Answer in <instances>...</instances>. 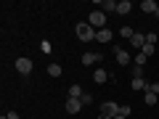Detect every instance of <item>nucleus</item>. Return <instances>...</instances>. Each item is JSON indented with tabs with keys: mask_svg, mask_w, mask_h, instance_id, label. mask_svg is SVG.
<instances>
[{
	"mask_svg": "<svg viewBox=\"0 0 159 119\" xmlns=\"http://www.w3.org/2000/svg\"><path fill=\"white\" fill-rule=\"evenodd\" d=\"M135 77H143V66H133V79Z\"/></svg>",
	"mask_w": 159,
	"mask_h": 119,
	"instance_id": "b1692460",
	"label": "nucleus"
},
{
	"mask_svg": "<svg viewBox=\"0 0 159 119\" xmlns=\"http://www.w3.org/2000/svg\"><path fill=\"white\" fill-rule=\"evenodd\" d=\"M146 90H148V93H157V95H159V82H157V85H148Z\"/></svg>",
	"mask_w": 159,
	"mask_h": 119,
	"instance_id": "393cba45",
	"label": "nucleus"
},
{
	"mask_svg": "<svg viewBox=\"0 0 159 119\" xmlns=\"http://www.w3.org/2000/svg\"><path fill=\"white\" fill-rule=\"evenodd\" d=\"M146 61H148V56H146V53H135V66H143Z\"/></svg>",
	"mask_w": 159,
	"mask_h": 119,
	"instance_id": "6ab92c4d",
	"label": "nucleus"
},
{
	"mask_svg": "<svg viewBox=\"0 0 159 119\" xmlns=\"http://www.w3.org/2000/svg\"><path fill=\"white\" fill-rule=\"evenodd\" d=\"M66 111L69 114H80L82 111V101H80V98H66Z\"/></svg>",
	"mask_w": 159,
	"mask_h": 119,
	"instance_id": "39448f33",
	"label": "nucleus"
},
{
	"mask_svg": "<svg viewBox=\"0 0 159 119\" xmlns=\"http://www.w3.org/2000/svg\"><path fill=\"white\" fill-rule=\"evenodd\" d=\"M98 119H114V117H109V114H98Z\"/></svg>",
	"mask_w": 159,
	"mask_h": 119,
	"instance_id": "bb28decb",
	"label": "nucleus"
},
{
	"mask_svg": "<svg viewBox=\"0 0 159 119\" xmlns=\"http://www.w3.org/2000/svg\"><path fill=\"white\" fill-rule=\"evenodd\" d=\"M88 24H90V27H96V29H103V24H106V13H103V11H90Z\"/></svg>",
	"mask_w": 159,
	"mask_h": 119,
	"instance_id": "f03ea898",
	"label": "nucleus"
},
{
	"mask_svg": "<svg viewBox=\"0 0 159 119\" xmlns=\"http://www.w3.org/2000/svg\"><path fill=\"white\" fill-rule=\"evenodd\" d=\"M93 64H101V53H85L82 56V66H93Z\"/></svg>",
	"mask_w": 159,
	"mask_h": 119,
	"instance_id": "6e6552de",
	"label": "nucleus"
},
{
	"mask_svg": "<svg viewBox=\"0 0 159 119\" xmlns=\"http://www.w3.org/2000/svg\"><path fill=\"white\" fill-rule=\"evenodd\" d=\"M96 3H98V6H101V11L103 13H117V3H114V0H96Z\"/></svg>",
	"mask_w": 159,
	"mask_h": 119,
	"instance_id": "9d476101",
	"label": "nucleus"
},
{
	"mask_svg": "<svg viewBox=\"0 0 159 119\" xmlns=\"http://www.w3.org/2000/svg\"><path fill=\"white\" fill-rule=\"evenodd\" d=\"M101 114L117 117V114H119V103H114V101H103V103H101Z\"/></svg>",
	"mask_w": 159,
	"mask_h": 119,
	"instance_id": "20e7f679",
	"label": "nucleus"
},
{
	"mask_svg": "<svg viewBox=\"0 0 159 119\" xmlns=\"http://www.w3.org/2000/svg\"><path fill=\"white\" fill-rule=\"evenodd\" d=\"M69 98H82V87H80V85H72V87H69Z\"/></svg>",
	"mask_w": 159,
	"mask_h": 119,
	"instance_id": "dca6fc26",
	"label": "nucleus"
},
{
	"mask_svg": "<svg viewBox=\"0 0 159 119\" xmlns=\"http://www.w3.org/2000/svg\"><path fill=\"white\" fill-rule=\"evenodd\" d=\"M13 66H16V72L19 74H24V77H29V72H32V58H16V64H13Z\"/></svg>",
	"mask_w": 159,
	"mask_h": 119,
	"instance_id": "7ed1b4c3",
	"label": "nucleus"
},
{
	"mask_svg": "<svg viewBox=\"0 0 159 119\" xmlns=\"http://www.w3.org/2000/svg\"><path fill=\"white\" fill-rule=\"evenodd\" d=\"M119 34L127 37V40H133V34H135V32H133V27H122V29H119Z\"/></svg>",
	"mask_w": 159,
	"mask_h": 119,
	"instance_id": "a211bd4d",
	"label": "nucleus"
},
{
	"mask_svg": "<svg viewBox=\"0 0 159 119\" xmlns=\"http://www.w3.org/2000/svg\"><path fill=\"white\" fill-rule=\"evenodd\" d=\"M40 51L43 53H53V45L48 42V40H43V42H40Z\"/></svg>",
	"mask_w": 159,
	"mask_h": 119,
	"instance_id": "aec40b11",
	"label": "nucleus"
},
{
	"mask_svg": "<svg viewBox=\"0 0 159 119\" xmlns=\"http://www.w3.org/2000/svg\"><path fill=\"white\" fill-rule=\"evenodd\" d=\"M146 45H157V32H148L146 34Z\"/></svg>",
	"mask_w": 159,
	"mask_h": 119,
	"instance_id": "4be33fe9",
	"label": "nucleus"
},
{
	"mask_svg": "<svg viewBox=\"0 0 159 119\" xmlns=\"http://www.w3.org/2000/svg\"><path fill=\"white\" fill-rule=\"evenodd\" d=\"M96 42H103V45L111 42V29H98L96 32Z\"/></svg>",
	"mask_w": 159,
	"mask_h": 119,
	"instance_id": "9b49d317",
	"label": "nucleus"
},
{
	"mask_svg": "<svg viewBox=\"0 0 159 119\" xmlns=\"http://www.w3.org/2000/svg\"><path fill=\"white\" fill-rule=\"evenodd\" d=\"M127 114H133L130 106H119V117H127Z\"/></svg>",
	"mask_w": 159,
	"mask_h": 119,
	"instance_id": "5701e85b",
	"label": "nucleus"
},
{
	"mask_svg": "<svg viewBox=\"0 0 159 119\" xmlns=\"http://www.w3.org/2000/svg\"><path fill=\"white\" fill-rule=\"evenodd\" d=\"M114 53H117V64L119 66H127V64H130V53L127 51H122V48H111Z\"/></svg>",
	"mask_w": 159,
	"mask_h": 119,
	"instance_id": "423d86ee",
	"label": "nucleus"
},
{
	"mask_svg": "<svg viewBox=\"0 0 159 119\" xmlns=\"http://www.w3.org/2000/svg\"><path fill=\"white\" fill-rule=\"evenodd\" d=\"M114 119H127V117H119V114H117V117H114Z\"/></svg>",
	"mask_w": 159,
	"mask_h": 119,
	"instance_id": "cd10ccee",
	"label": "nucleus"
},
{
	"mask_svg": "<svg viewBox=\"0 0 159 119\" xmlns=\"http://www.w3.org/2000/svg\"><path fill=\"white\" fill-rule=\"evenodd\" d=\"M143 101H146V106H154V103L159 101V95H157V93H148V90H146V98H143Z\"/></svg>",
	"mask_w": 159,
	"mask_h": 119,
	"instance_id": "f3484780",
	"label": "nucleus"
},
{
	"mask_svg": "<svg viewBox=\"0 0 159 119\" xmlns=\"http://www.w3.org/2000/svg\"><path fill=\"white\" fill-rule=\"evenodd\" d=\"M6 117H8V119H19V114H16V111H8Z\"/></svg>",
	"mask_w": 159,
	"mask_h": 119,
	"instance_id": "a878e982",
	"label": "nucleus"
},
{
	"mask_svg": "<svg viewBox=\"0 0 159 119\" xmlns=\"http://www.w3.org/2000/svg\"><path fill=\"white\" fill-rule=\"evenodd\" d=\"M130 11H133V3H130V0H119V3H117V13H119V16H127Z\"/></svg>",
	"mask_w": 159,
	"mask_h": 119,
	"instance_id": "1a4fd4ad",
	"label": "nucleus"
},
{
	"mask_svg": "<svg viewBox=\"0 0 159 119\" xmlns=\"http://www.w3.org/2000/svg\"><path fill=\"white\" fill-rule=\"evenodd\" d=\"M93 79H96L98 85H103V82L109 79V72H106V69H96V72H93Z\"/></svg>",
	"mask_w": 159,
	"mask_h": 119,
	"instance_id": "f8f14e48",
	"label": "nucleus"
},
{
	"mask_svg": "<svg viewBox=\"0 0 159 119\" xmlns=\"http://www.w3.org/2000/svg\"><path fill=\"white\" fill-rule=\"evenodd\" d=\"M130 85H133V90H146V87H148V82H146L143 77H135V79L130 82Z\"/></svg>",
	"mask_w": 159,
	"mask_h": 119,
	"instance_id": "ddd939ff",
	"label": "nucleus"
},
{
	"mask_svg": "<svg viewBox=\"0 0 159 119\" xmlns=\"http://www.w3.org/2000/svg\"><path fill=\"white\" fill-rule=\"evenodd\" d=\"M80 101H82V106H90V103H93V95H90V93H82Z\"/></svg>",
	"mask_w": 159,
	"mask_h": 119,
	"instance_id": "412c9836",
	"label": "nucleus"
},
{
	"mask_svg": "<svg viewBox=\"0 0 159 119\" xmlns=\"http://www.w3.org/2000/svg\"><path fill=\"white\" fill-rule=\"evenodd\" d=\"M157 3H154V0H143V3H141V11H146V13H154V11H157Z\"/></svg>",
	"mask_w": 159,
	"mask_h": 119,
	"instance_id": "4468645a",
	"label": "nucleus"
},
{
	"mask_svg": "<svg viewBox=\"0 0 159 119\" xmlns=\"http://www.w3.org/2000/svg\"><path fill=\"white\" fill-rule=\"evenodd\" d=\"M130 42H133V48H135V51L141 53V51H143V45H146V34L135 32V34H133V40H130Z\"/></svg>",
	"mask_w": 159,
	"mask_h": 119,
	"instance_id": "0eeeda50",
	"label": "nucleus"
},
{
	"mask_svg": "<svg viewBox=\"0 0 159 119\" xmlns=\"http://www.w3.org/2000/svg\"><path fill=\"white\" fill-rule=\"evenodd\" d=\"M48 74H51V77H61V74H64L61 64H51V66H48Z\"/></svg>",
	"mask_w": 159,
	"mask_h": 119,
	"instance_id": "2eb2a0df",
	"label": "nucleus"
},
{
	"mask_svg": "<svg viewBox=\"0 0 159 119\" xmlns=\"http://www.w3.org/2000/svg\"><path fill=\"white\" fill-rule=\"evenodd\" d=\"M74 29H77V40H82V42H90V40H96V32H98V29H93L88 21H80Z\"/></svg>",
	"mask_w": 159,
	"mask_h": 119,
	"instance_id": "f257e3e1",
	"label": "nucleus"
}]
</instances>
